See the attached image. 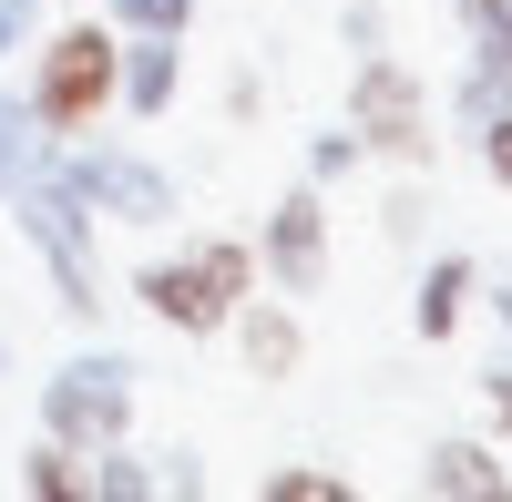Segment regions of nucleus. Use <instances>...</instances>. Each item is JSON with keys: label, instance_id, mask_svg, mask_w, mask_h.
Wrapping results in <instances>:
<instances>
[{"label": "nucleus", "instance_id": "obj_1", "mask_svg": "<svg viewBox=\"0 0 512 502\" xmlns=\"http://www.w3.org/2000/svg\"><path fill=\"white\" fill-rule=\"evenodd\" d=\"M134 298L175 328V339H216V328L236 318V298H256V246H236V236H205L195 257H175V267H144L134 277Z\"/></svg>", "mask_w": 512, "mask_h": 502}, {"label": "nucleus", "instance_id": "obj_2", "mask_svg": "<svg viewBox=\"0 0 512 502\" xmlns=\"http://www.w3.org/2000/svg\"><path fill=\"white\" fill-rule=\"evenodd\" d=\"M123 82V41L103 21H72L41 41V82H31V123H52V134H93L103 103Z\"/></svg>", "mask_w": 512, "mask_h": 502}, {"label": "nucleus", "instance_id": "obj_3", "mask_svg": "<svg viewBox=\"0 0 512 502\" xmlns=\"http://www.w3.org/2000/svg\"><path fill=\"white\" fill-rule=\"evenodd\" d=\"M349 134L390 164H431V93L420 72L390 62V52H359V82H349Z\"/></svg>", "mask_w": 512, "mask_h": 502}, {"label": "nucleus", "instance_id": "obj_4", "mask_svg": "<svg viewBox=\"0 0 512 502\" xmlns=\"http://www.w3.org/2000/svg\"><path fill=\"white\" fill-rule=\"evenodd\" d=\"M41 421H52V441H72V451L123 441V421H134V359H113V349L72 359L62 380L41 390Z\"/></svg>", "mask_w": 512, "mask_h": 502}, {"label": "nucleus", "instance_id": "obj_5", "mask_svg": "<svg viewBox=\"0 0 512 502\" xmlns=\"http://www.w3.org/2000/svg\"><path fill=\"white\" fill-rule=\"evenodd\" d=\"M52 185H62L72 205L123 216V226H164V216H175V175H164V164H144V154H72Z\"/></svg>", "mask_w": 512, "mask_h": 502}, {"label": "nucleus", "instance_id": "obj_6", "mask_svg": "<svg viewBox=\"0 0 512 502\" xmlns=\"http://www.w3.org/2000/svg\"><path fill=\"white\" fill-rule=\"evenodd\" d=\"M21 226H31V246H41V257H52L62 308H72V318H103V277H93V236H82V205H72L62 185H31V195H21Z\"/></svg>", "mask_w": 512, "mask_h": 502}, {"label": "nucleus", "instance_id": "obj_7", "mask_svg": "<svg viewBox=\"0 0 512 502\" xmlns=\"http://www.w3.org/2000/svg\"><path fill=\"white\" fill-rule=\"evenodd\" d=\"M256 267L277 277V298H318V287H328V205H318V185H287L277 195Z\"/></svg>", "mask_w": 512, "mask_h": 502}, {"label": "nucleus", "instance_id": "obj_8", "mask_svg": "<svg viewBox=\"0 0 512 502\" xmlns=\"http://www.w3.org/2000/svg\"><path fill=\"white\" fill-rule=\"evenodd\" d=\"M236 349H246V380H297V359H308V328H297L287 298H236Z\"/></svg>", "mask_w": 512, "mask_h": 502}, {"label": "nucleus", "instance_id": "obj_9", "mask_svg": "<svg viewBox=\"0 0 512 502\" xmlns=\"http://www.w3.org/2000/svg\"><path fill=\"white\" fill-rule=\"evenodd\" d=\"M113 93L134 103L144 123L175 113V93H185V41L175 31H134V41H123V82H113Z\"/></svg>", "mask_w": 512, "mask_h": 502}, {"label": "nucleus", "instance_id": "obj_10", "mask_svg": "<svg viewBox=\"0 0 512 502\" xmlns=\"http://www.w3.org/2000/svg\"><path fill=\"white\" fill-rule=\"evenodd\" d=\"M420 492H441V502H502L512 472H502V451H492V441H431Z\"/></svg>", "mask_w": 512, "mask_h": 502}, {"label": "nucleus", "instance_id": "obj_11", "mask_svg": "<svg viewBox=\"0 0 512 502\" xmlns=\"http://www.w3.org/2000/svg\"><path fill=\"white\" fill-rule=\"evenodd\" d=\"M472 287H482V267H472V257H431V277H420V298H410L420 339H451L461 308H472Z\"/></svg>", "mask_w": 512, "mask_h": 502}, {"label": "nucleus", "instance_id": "obj_12", "mask_svg": "<svg viewBox=\"0 0 512 502\" xmlns=\"http://www.w3.org/2000/svg\"><path fill=\"white\" fill-rule=\"evenodd\" d=\"M21 492H41V502H93V462H82L72 441H41L31 462H21Z\"/></svg>", "mask_w": 512, "mask_h": 502}, {"label": "nucleus", "instance_id": "obj_13", "mask_svg": "<svg viewBox=\"0 0 512 502\" xmlns=\"http://www.w3.org/2000/svg\"><path fill=\"white\" fill-rule=\"evenodd\" d=\"M93 492H103V502H164L154 462H144V451H123V441H103V451H93Z\"/></svg>", "mask_w": 512, "mask_h": 502}, {"label": "nucleus", "instance_id": "obj_14", "mask_svg": "<svg viewBox=\"0 0 512 502\" xmlns=\"http://www.w3.org/2000/svg\"><path fill=\"white\" fill-rule=\"evenodd\" d=\"M512 103V52L502 41H472V82H461V123H482V113H502Z\"/></svg>", "mask_w": 512, "mask_h": 502}, {"label": "nucleus", "instance_id": "obj_15", "mask_svg": "<svg viewBox=\"0 0 512 502\" xmlns=\"http://www.w3.org/2000/svg\"><path fill=\"white\" fill-rule=\"evenodd\" d=\"M267 502H349V472H267Z\"/></svg>", "mask_w": 512, "mask_h": 502}, {"label": "nucleus", "instance_id": "obj_16", "mask_svg": "<svg viewBox=\"0 0 512 502\" xmlns=\"http://www.w3.org/2000/svg\"><path fill=\"white\" fill-rule=\"evenodd\" d=\"M113 21H123V31H175V41H185V31H195V0H113Z\"/></svg>", "mask_w": 512, "mask_h": 502}, {"label": "nucleus", "instance_id": "obj_17", "mask_svg": "<svg viewBox=\"0 0 512 502\" xmlns=\"http://www.w3.org/2000/svg\"><path fill=\"white\" fill-rule=\"evenodd\" d=\"M359 154H369L359 134H318V144H308V185H338V175H359Z\"/></svg>", "mask_w": 512, "mask_h": 502}, {"label": "nucleus", "instance_id": "obj_18", "mask_svg": "<svg viewBox=\"0 0 512 502\" xmlns=\"http://www.w3.org/2000/svg\"><path fill=\"white\" fill-rule=\"evenodd\" d=\"M472 134H482V175H492V185L512 195V103H502V113H482Z\"/></svg>", "mask_w": 512, "mask_h": 502}, {"label": "nucleus", "instance_id": "obj_19", "mask_svg": "<svg viewBox=\"0 0 512 502\" xmlns=\"http://www.w3.org/2000/svg\"><path fill=\"white\" fill-rule=\"evenodd\" d=\"M31 164V103H0V185Z\"/></svg>", "mask_w": 512, "mask_h": 502}, {"label": "nucleus", "instance_id": "obj_20", "mask_svg": "<svg viewBox=\"0 0 512 502\" xmlns=\"http://www.w3.org/2000/svg\"><path fill=\"white\" fill-rule=\"evenodd\" d=\"M420 216H431V205H420L410 185H400L390 205H379V226H390V246H420Z\"/></svg>", "mask_w": 512, "mask_h": 502}, {"label": "nucleus", "instance_id": "obj_21", "mask_svg": "<svg viewBox=\"0 0 512 502\" xmlns=\"http://www.w3.org/2000/svg\"><path fill=\"white\" fill-rule=\"evenodd\" d=\"M482 410H492V431L512 441V359H492V369H482Z\"/></svg>", "mask_w": 512, "mask_h": 502}, {"label": "nucleus", "instance_id": "obj_22", "mask_svg": "<svg viewBox=\"0 0 512 502\" xmlns=\"http://www.w3.org/2000/svg\"><path fill=\"white\" fill-rule=\"evenodd\" d=\"M349 41H359V52H379V41H390V11H379V0H349Z\"/></svg>", "mask_w": 512, "mask_h": 502}, {"label": "nucleus", "instance_id": "obj_23", "mask_svg": "<svg viewBox=\"0 0 512 502\" xmlns=\"http://www.w3.org/2000/svg\"><path fill=\"white\" fill-rule=\"evenodd\" d=\"M11 41H31V0H0V52Z\"/></svg>", "mask_w": 512, "mask_h": 502}, {"label": "nucleus", "instance_id": "obj_24", "mask_svg": "<svg viewBox=\"0 0 512 502\" xmlns=\"http://www.w3.org/2000/svg\"><path fill=\"white\" fill-rule=\"evenodd\" d=\"M492 11H502V0H461V31H492Z\"/></svg>", "mask_w": 512, "mask_h": 502}, {"label": "nucleus", "instance_id": "obj_25", "mask_svg": "<svg viewBox=\"0 0 512 502\" xmlns=\"http://www.w3.org/2000/svg\"><path fill=\"white\" fill-rule=\"evenodd\" d=\"M472 41H502V52H512V0H502V11H492V31H472Z\"/></svg>", "mask_w": 512, "mask_h": 502}, {"label": "nucleus", "instance_id": "obj_26", "mask_svg": "<svg viewBox=\"0 0 512 502\" xmlns=\"http://www.w3.org/2000/svg\"><path fill=\"white\" fill-rule=\"evenodd\" d=\"M492 308H502V318H512V267H502V277H492Z\"/></svg>", "mask_w": 512, "mask_h": 502}]
</instances>
